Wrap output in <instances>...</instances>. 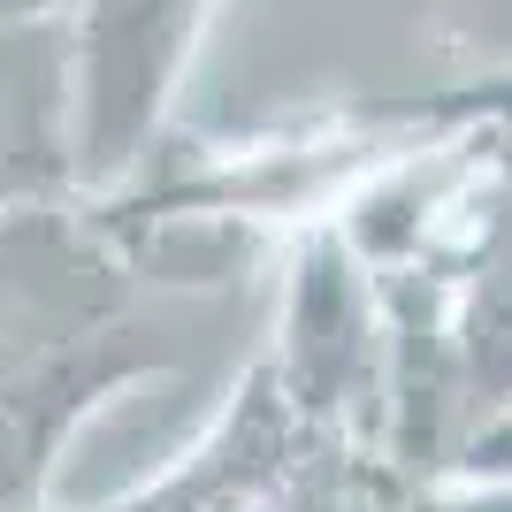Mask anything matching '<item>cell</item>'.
I'll return each instance as SVG.
<instances>
[{"instance_id":"1","label":"cell","mask_w":512,"mask_h":512,"mask_svg":"<svg viewBox=\"0 0 512 512\" xmlns=\"http://www.w3.org/2000/svg\"><path fill=\"white\" fill-rule=\"evenodd\" d=\"M199 8L207 0H100L92 8V107H100V130H130L153 107Z\"/></svg>"}]
</instances>
